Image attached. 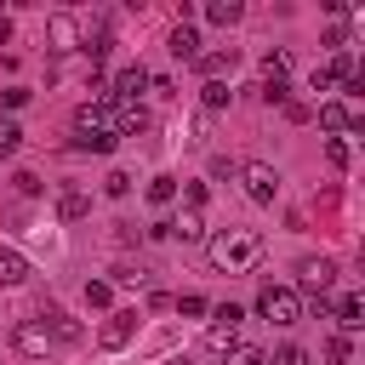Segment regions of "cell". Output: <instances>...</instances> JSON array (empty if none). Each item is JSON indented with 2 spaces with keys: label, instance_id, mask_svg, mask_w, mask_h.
I'll use <instances>...</instances> for the list:
<instances>
[{
  "label": "cell",
  "instance_id": "6da1fadb",
  "mask_svg": "<svg viewBox=\"0 0 365 365\" xmlns=\"http://www.w3.org/2000/svg\"><path fill=\"white\" fill-rule=\"evenodd\" d=\"M205 257H211L222 274H240V268H257L262 240H257L251 228H228V234H211V240H205Z\"/></svg>",
  "mask_w": 365,
  "mask_h": 365
},
{
  "label": "cell",
  "instance_id": "7a4b0ae2",
  "mask_svg": "<svg viewBox=\"0 0 365 365\" xmlns=\"http://www.w3.org/2000/svg\"><path fill=\"white\" fill-rule=\"evenodd\" d=\"M257 314H262L268 325H297V319H302V297H297L291 285H262V291H257Z\"/></svg>",
  "mask_w": 365,
  "mask_h": 365
},
{
  "label": "cell",
  "instance_id": "3957f363",
  "mask_svg": "<svg viewBox=\"0 0 365 365\" xmlns=\"http://www.w3.org/2000/svg\"><path fill=\"white\" fill-rule=\"evenodd\" d=\"M74 131H80V137H91V131H108V137H120V108H114L108 97H97V103H80V108H74Z\"/></svg>",
  "mask_w": 365,
  "mask_h": 365
},
{
  "label": "cell",
  "instance_id": "277c9868",
  "mask_svg": "<svg viewBox=\"0 0 365 365\" xmlns=\"http://www.w3.org/2000/svg\"><path fill=\"white\" fill-rule=\"evenodd\" d=\"M240 182H245V194H251L257 205H274V200H279V171H274V165H262V160L240 165Z\"/></svg>",
  "mask_w": 365,
  "mask_h": 365
},
{
  "label": "cell",
  "instance_id": "5b68a950",
  "mask_svg": "<svg viewBox=\"0 0 365 365\" xmlns=\"http://www.w3.org/2000/svg\"><path fill=\"white\" fill-rule=\"evenodd\" d=\"M46 40H51V51H80L86 46V23L74 11H57V17H46Z\"/></svg>",
  "mask_w": 365,
  "mask_h": 365
},
{
  "label": "cell",
  "instance_id": "8992f818",
  "mask_svg": "<svg viewBox=\"0 0 365 365\" xmlns=\"http://www.w3.org/2000/svg\"><path fill=\"white\" fill-rule=\"evenodd\" d=\"M297 279H302V291L319 302V297H331V279H336V262L331 257H302L297 262Z\"/></svg>",
  "mask_w": 365,
  "mask_h": 365
},
{
  "label": "cell",
  "instance_id": "52a82bcc",
  "mask_svg": "<svg viewBox=\"0 0 365 365\" xmlns=\"http://www.w3.org/2000/svg\"><path fill=\"white\" fill-rule=\"evenodd\" d=\"M240 319H245V314H240L234 302L211 308V331H205V342H211L217 354H228V348H234V336H240Z\"/></svg>",
  "mask_w": 365,
  "mask_h": 365
},
{
  "label": "cell",
  "instance_id": "ba28073f",
  "mask_svg": "<svg viewBox=\"0 0 365 365\" xmlns=\"http://www.w3.org/2000/svg\"><path fill=\"white\" fill-rule=\"evenodd\" d=\"M131 336H137V308H120V314H108V319H103V331H97V342H103L108 354H120Z\"/></svg>",
  "mask_w": 365,
  "mask_h": 365
},
{
  "label": "cell",
  "instance_id": "9c48e42d",
  "mask_svg": "<svg viewBox=\"0 0 365 365\" xmlns=\"http://www.w3.org/2000/svg\"><path fill=\"white\" fill-rule=\"evenodd\" d=\"M11 342H17V354H29V359H46V348H51V336H46V325H17L11 331Z\"/></svg>",
  "mask_w": 365,
  "mask_h": 365
},
{
  "label": "cell",
  "instance_id": "30bf717a",
  "mask_svg": "<svg viewBox=\"0 0 365 365\" xmlns=\"http://www.w3.org/2000/svg\"><path fill=\"white\" fill-rule=\"evenodd\" d=\"M319 125H325V131H359V114L331 97V103H319Z\"/></svg>",
  "mask_w": 365,
  "mask_h": 365
},
{
  "label": "cell",
  "instance_id": "8fae6325",
  "mask_svg": "<svg viewBox=\"0 0 365 365\" xmlns=\"http://www.w3.org/2000/svg\"><path fill=\"white\" fill-rule=\"evenodd\" d=\"M325 308L336 314L342 336H348V331H359V297H354V291H342V297H325Z\"/></svg>",
  "mask_w": 365,
  "mask_h": 365
},
{
  "label": "cell",
  "instance_id": "7c38bea8",
  "mask_svg": "<svg viewBox=\"0 0 365 365\" xmlns=\"http://www.w3.org/2000/svg\"><path fill=\"white\" fill-rule=\"evenodd\" d=\"M29 279V257L17 245H0V285H23Z\"/></svg>",
  "mask_w": 365,
  "mask_h": 365
},
{
  "label": "cell",
  "instance_id": "4fadbf2b",
  "mask_svg": "<svg viewBox=\"0 0 365 365\" xmlns=\"http://www.w3.org/2000/svg\"><path fill=\"white\" fill-rule=\"evenodd\" d=\"M46 319H51V325H46V336H51V342H80V319H74V314L46 308Z\"/></svg>",
  "mask_w": 365,
  "mask_h": 365
},
{
  "label": "cell",
  "instance_id": "5bb4252c",
  "mask_svg": "<svg viewBox=\"0 0 365 365\" xmlns=\"http://www.w3.org/2000/svg\"><path fill=\"white\" fill-rule=\"evenodd\" d=\"M171 57H177V63H194V57H200V34H194L188 23L171 29Z\"/></svg>",
  "mask_w": 365,
  "mask_h": 365
},
{
  "label": "cell",
  "instance_id": "9a60e30c",
  "mask_svg": "<svg viewBox=\"0 0 365 365\" xmlns=\"http://www.w3.org/2000/svg\"><path fill=\"white\" fill-rule=\"evenodd\" d=\"M171 240H182V245H200V240H205V217H200V211H182V217L171 222Z\"/></svg>",
  "mask_w": 365,
  "mask_h": 365
},
{
  "label": "cell",
  "instance_id": "2e32d148",
  "mask_svg": "<svg viewBox=\"0 0 365 365\" xmlns=\"http://www.w3.org/2000/svg\"><path fill=\"white\" fill-rule=\"evenodd\" d=\"M86 211H91V200H86L80 188H63V194H57V217H63V222H80Z\"/></svg>",
  "mask_w": 365,
  "mask_h": 365
},
{
  "label": "cell",
  "instance_id": "e0dca14e",
  "mask_svg": "<svg viewBox=\"0 0 365 365\" xmlns=\"http://www.w3.org/2000/svg\"><path fill=\"white\" fill-rule=\"evenodd\" d=\"M205 17L228 29V23H240V17H245V6H240V0H211V6H205Z\"/></svg>",
  "mask_w": 365,
  "mask_h": 365
},
{
  "label": "cell",
  "instance_id": "ac0fdd59",
  "mask_svg": "<svg viewBox=\"0 0 365 365\" xmlns=\"http://www.w3.org/2000/svg\"><path fill=\"white\" fill-rule=\"evenodd\" d=\"M194 63H200V68H205V74H211V80H217V74H222V68H234V63H240V51H234V46H228V51H205V57H194Z\"/></svg>",
  "mask_w": 365,
  "mask_h": 365
},
{
  "label": "cell",
  "instance_id": "d6986e66",
  "mask_svg": "<svg viewBox=\"0 0 365 365\" xmlns=\"http://www.w3.org/2000/svg\"><path fill=\"white\" fill-rule=\"evenodd\" d=\"M200 103H205V108H228V103H234V91H228L222 80H205V86H200Z\"/></svg>",
  "mask_w": 365,
  "mask_h": 365
},
{
  "label": "cell",
  "instance_id": "ffe728a7",
  "mask_svg": "<svg viewBox=\"0 0 365 365\" xmlns=\"http://www.w3.org/2000/svg\"><path fill=\"white\" fill-rule=\"evenodd\" d=\"M177 200V177H154L148 182V205H171Z\"/></svg>",
  "mask_w": 365,
  "mask_h": 365
},
{
  "label": "cell",
  "instance_id": "44dd1931",
  "mask_svg": "<svg viewBox=\"0 0 365 365\" xmlns=\"http://www.w3.org/2000/svg\"><path fill=\"white\" fill-rule=\"evenodd\" d=\"M103 194L125 200V194H131V171H108V177H103Z\"/></svg>",
  "mask_w": 365,
  "mask_h": 365
},
{
  "label": "cell",
  "instance_id": "7402d4cb",
  "mask_svg": "<svg viewBox=\"0 0 365 365\" xmlns=\"http://www.w3.org/2000/svg\"><path fill=\"white\" fill-rule=\"evenodd\" d=\"M177 314H188V319H194V314H211V302H205L200 291H182V297H177Z\"/></svg>",
  "mask_w": 365,
  "mask_h": 365
},
{
  "label": "cell",
  "instance_id": "603a6c76",
  "mask_svg": "<svg viewBox=\"0 0 365 365\" xmlns=\"http://www.w3.org/2000/svg\"><path fill=\"white\" fill-rule=\"evenodd\" d=\"M348 354H354V342H348V336L336 331V336L325 342V359H331V365H348Z\"/></svg>",
  "mask_w": 365,
  "mask_h": 365
},
{
  "label": "cell",
  "instance_id": "cb8c5ba5",
  "mask_svg": "<svg viewBox=\"0 0 365 365\" xmlns=\"http://www.w3.org/2000/svg\"><path fill=\"white\" fill-rule=\"evenodd\" d=\"M17 143H23V131H17V120H0V160H6V154H11Z\"/></svg>",
  "mask_w": 365,
  "mask_h": 365
},
{
  "label": "cell",
  "instance_id": "d4e9b609",
  "mask_svg": "<svg viewBox=\"0 0 365 365\" xmlns=\"http://www.w3.org/2000/svg\"><path fill=\"white\" fill-rule=\"evenodd\" d=\"M228 365H268L262 348H228Z\"/></svg>",
  "mask_w": 365,
  "mask_h": 365
},
{
  "label": "cell",
  "instance_id": "484cf974",
  "mask_svg": "<svg viewBox=\"0 0 365 365\" xmlns=\"http://www.w3.org/2000/svg\"><path fill=\"white\" fill-rule=\"evenodd\" d=\"M74 143H80V148H91V154H108V148H114V137H108V131H91V137H74Z\"/></svg>",
  "mask_w": 365,
  "mask_h": 365
},
{
  "label": "cell",
  "instance_id": "4316f807",
  "mask_svg": "<svg viewBox=\"0 0 365 365\" xmlns=\"http://www.w3.org/2000/svg\"><path fill=\"white\" fill-rule=\"evenodd\" d=\"M268 365H308V354H302V348H297V342H285V348H279V354H274V359H268Z\"/></svg>",
  "mask_w": 365,
  "mask_h": 365
},
{
  "label": "cell",
  "instance_id": "83f0119b",
  "mask_svg": "<svg viewBox=\"0 0 365 365\" xmlns=\"http://www.w3.org/2000/svg\"><path fill=\"white\" fill-rule=\"evenodd\" d=\"M108 297H114V291H108L103 279H91V285H86V302H91V308H108Z\"/></svg>",
  "mask_w": 365,
  "mask_h": 365
},
{
  "label": "cell",
  "instance_id": "f1b7e54d",
  "mask_svg": "<svg viewBox=\"0 0 365 365\" xmlns=\"http://www.w3.org/2000/svg\"><path fill=\"white\" fill-rule=\"evenodd\" d=\"M23 103H29L23 86H6V91H0V108H23Z\"/></svg>",
  "mask_w": 365,
  "mask_h": 365
},
{
  "label": "cell",
  "instance_id": "f546056e",
  "mask_svg": "<svg viewBox=\"0 0 365 365\" xmlns=\"http://www.w3.org/2000/svg\"><path fill=\"white\" fill-rule=\"evenodd\" d=\"M325 154H331V165H336V171L348 165V143H342V137H331V143H325Z\"/></svg>",
  "mask_w": 365,
  "mask_h": 365
},
{
  "label": "cell",
  "instance_id": "4dcf8cb0",
  "mask_svg": "<svg viewBox=\"0 0 365 365\" xmlns=\"http://www.w3.org/2000/svg\"><path fill=\"white\" fill-rule=\"evenodd\" d=\"M17 194H29V200H34V194H40V177H34V171H17Z\"/></svg>",
  "mask_w": 365,
  "mask_h": 365
},
{
  "label": "cell",
  "instance_id": "1f68e13d",
  "mask_svg": "<svg viewBox=\"0 0 365 365\" xmlns=\"http://www.w3.org/2000/svg\"><path fill=\"white\" fill-rule=\"evenodd\" d=\"M182 200H188V211H200V205H205V182H188V188H182Z\"/></svg>",
  "mask_w": 365,
  "mask_h": 365
},
{
  "label": "cell",
  "instance_id": "d6a6232c",
  "mask_svg": "<svg viewBox=\"0 0 365 365\" xmlns=\"http://www.w3.org/2000/svg\"><path fill=\"white\" fill-rule=\"evenodd\" d=\"M211 177H240V165H234V160H222V154H217V160H211Z\"/></svg>",
  "mask_w": 365,
  "mask_h": 365
},
{
  "label": "cell",
  "instance_id": "836d02e7",
  "mask_svg": "<svg viewBox=\"0 0 365 365\" xmlns=\"http://www.w3.org/2000/svg\"><path fill=\"white\" fill-rule=\"evenodd\" d=\"M114 279H120V285H137V279H143V268H131V262H120V268H114Z\"/></svg>",
  "mask_w": 365,
  "mask_h": 365
},
{
  "label": "cell",
  "instance_id": "e575fe53",
  "mask_svg": "<svg viewBox=\"0 0 365 365\" xmlns=\"http://www.w3.org/2000/svg\"><path fill=\"white\" fill-rule=\"evenodd\" d=\"M160 365H194V359H188V354H165Z\"/></svg>",
  "mask_w": 365,
  "mask_h": 365
}]
</instances>
